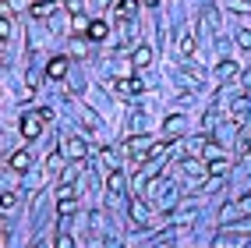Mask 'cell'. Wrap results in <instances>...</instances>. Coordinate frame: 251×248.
I'll use <instances>...</instances> for the list:
<instances>
[{"mask_svg": "<svg viewBox=\"0 0 251 248\" xmlns=\"http://www.w3.org/2000/svg\"><path fill=\"white\" fill-rule=\"evenodd\" d=\"M184 170H188V174H195V177H202V174H209V170L202 167V163H184Z\"/></svg>", "mask_w": 251, "mask_h": 248, "instance_id": "obj_10", "label": "cell"}, {"mask_svg": "<svg viewBox=\"0 0 251 248\" xmlns=\"http://www.w3.org/2000/svg\"><path fill=\"white\" fill-rule=\"evenodd\" d=\"M11 167H14V170H28V167H32V156H28V153H14V156H11Z\"/></svg>", "mask_w": 251, "mask_h": 248, "instance_id": "obj_6", "label": "cell"}, {"mask_svg": "<svg viewBox=\"0 0 251 248\" xmlns=\"http://www.w3.org/2000/svg\"><path fill=\"white\" fill-rule=\"evenodd\" d=\"M89 39H92V43L106 39V25H103V22H92V25H89Z\"/></svg>", "mask_w": 251, "mask_h": 248, "instance_id": "obj_7", "label": "cell"}, {"mask_svg": "<svg viewBox=\"0 0 251 248\" xmlns=\"http://www.w3.org/2000/svg\"><path fill=\"white\" fill-rule=\"evenodd\" d=\"M244 153H251V138H248V142H244Z\"/></svg>", "mask_w": 251, "mask_h": 248, "instance_id": "obj_12", "label": "cell"}, {"mask_svg": "<svg viewBox=\"0 0 251 248\" xmlns=\"http://www.w3.org/2000/svg\"><path fill=\"white\" fill-rule=\"evenodd\" d=\"M50 117H53L50 110H39V113H32V117H25L22 121V135L25 138H36L39 131H43V121H50Z\"/></svg>", "mask_w": 251, "mask_h": 248, "instance_id": "obj_1", "label": "cell"}, {"mask_svg": "<svg viewBox=\"0 0 251 248\" xmlns=\"http://www.w3.org/2000/svg\"><path fill=\"white\" fill-rule=\"evenodd\" d=\"M64 145H68V156H75V160H81V156L89 153V149H85V142H81V138H68Z\"/></svg>", "mask_w": 251, "mask_h": 248, "instance_id": "obj_4", "label": "cell"}, {"mask_svg": "<svg viewBox=\"0 0 251 248\" xmlns=\"http://www.w3.org/2000/svg\"><path fill=\"white\" fill-rule=\"evenodd\" d=\"M223 170H226V160H216L212 167H209V174H223Z\"/></svg>", "mask_w": 251, "mask_h": 248, "instance_id": "obj_11", "label": "cell"}, {"mask_svg": "<svg viewBox=\"0 0 251 248\" xmlns=\"http://www.w3.org/2000/svg\"><path fill=\"white\" fill-rule=\"evenodd\" d=\"M117 92H127V96H138V92H142V82H138V78H124V82H117Z\"/></svg>", "mask_w": 251, "mask_h": 248, "instance_id": "obj_3", "label": "cell"}, {"mask_svg": "<svg viewBox=\"0 0 251 248\" xmlns=\"http://www.w3.org/2000/svg\"><path fill=\"white\" fill-rule=\"evenodd\" d=\"M149 60H152V50H149V46H138V50H135V64L142 68V64H149Z\"/></svg>", "mask_w": 251, "mask_h": 248, "instance_id": "obj_9", "label": "cell"}, {"mask_svg": "<svg viewBox=\"0 0 251 248\" xmlns=\"http://www.w3.org/2000/svg\"><path fill=\"white\" fill-rule=\"evenodd\" d=\"M46 75L50 78H64V75H68V57H53L50 68H46Z\"/></svg>", "mask_w": 251, "mask_h": 248, "instance_id": "obj_2", "label": "cell"}, {"mask_svg": "<svg viewBox=\"0 0 251 248\" xmlns=\"http://www.w3.org/2000/svg\"><path fill=\"white\" fill-rule=\"evenodd\" d=\"M135 11H138V4H135V0H121V4H117V14H124V18H131Z\"/></svg>", "mask_w": 251, "mask_h": 248, "instance_id": "obj_8", "label": "cell"}, {"mask_svg": "<svg viewBox=\"0 0 251 248\" xmlns=\"http://www.w3.org/2000/svg\"><path fill=\"white\" fill-rule=\"evenodd\" d=\"M149 4H156V0H149Z\"/></svg>", "mask_w": 251, "mask_h": 248, "instance_id": "obj_13", "label": "cell"}, {"mask_svg": "<svg viewBox=\"0 0 251 248\" xmlns=\"http://www.w3.org/2000/svg\"><path fill=\"white\" fill-rule=\"evenodd\" d=\"M237 22H241V43L251 46V18L248 14H237Z\"/></svg>", "mask_w": 251, "mask_h": 248, "instance_id": "obj_5", "label": "cell"}]
</instances>
